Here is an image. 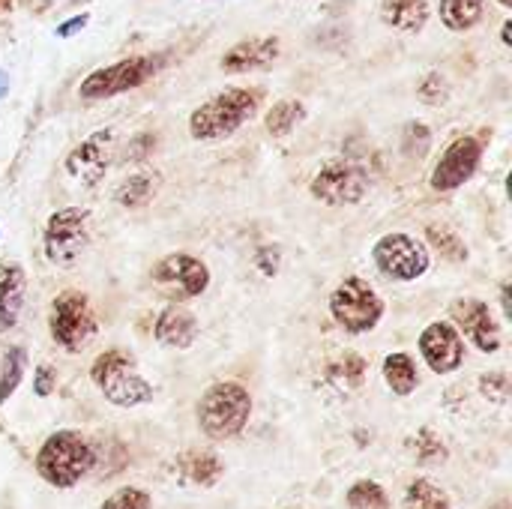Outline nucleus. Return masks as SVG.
Wrapping results in <instances>:
<instances>
[{
  "label": "nucleus",
  "instance_id": "nucleus-19",
  "mask_svg": "<svg viewBox=\"0 0 512 509\" xmlns=\"http://www.w3.org/2000/svg\"><path fill=\"white\" fill-rule=\"evenodd\" d=\"M381 18L396 30L414 33L429 21V3L426 0H381Z\"/></svg>",
  "mask_w": 512,
  "mask_h": 509
},
{
  "label": "nucleus",
  "instance_id": "nucleus-10",
  "mask_svg": "<svg viewBox=\"0 0 512 509\" xmlns=\"http://www.w3.org/2000/svg\"><path fill=\"white\" fill-rule=\"evenodd\" d=\"M369 192V171L354 162H330L312 180V195L327 204H357Z\"/></svg>",
  "mask_w": 512,
  "mask_h": 509
},
{
  "label": "nucleus",
  "instance_id": "nucleus-5",
  "mask_svg": "<svg viewBox=\"0 0 512 509\" xmlns=\"http://www.w3.org/2000/svg\"><path fill=\"white\" fill-rule=\"evenodd\" d=\"M330 312L333 318L348 330V333H369L381 315H384V303L375 294V288L363 279H345L333 297H330Z\"/></svg>",
  "mask_w": 512,
  "mask_h": 509
},
{
  "label": "nucleus",
  "instance_id": "nucleus-1",
  "mask_svg": "<svg viewBox=\"0 0 512 509\" xmlns=\"http://www.w3.org/2000/svg\"><path fill=\"white\" fill-rule=\"evenodd\" d=\"M255 111H258V93L243 90V87L225 90V93L207 99L201 108L192 111V117H189L192 138H198V141H219V138H228V135H234Z\"/></svg>",
  "mask_w": 512,
  "mask_h": 509
},
{
  "label": "nucleus",
  "instance_id": "nucleus-26",
  "mask_svg": "<svg viewBox=\"0 0 512 509\" xmlns=\"http://www.w3.org/2000/svg\"><path fill=\"white\" fill-rule=\"evenodd\" d=\"M348 504L354 509H390L387 492L372 483V480H360L351 492H348Z\"/></svg>",
  "mask_w": 512,
  "mask_h": 509
},
{
  "label": "nucleus",
  "instance_id": "nucleus-6",
  "mask_svg": "<svg viewBox=\"0 0 512 509\" xmlns=\"http://www.w3.org/2000/svg\"><path fill=\"white\" fill-rule=\"evenodd\" d=\"M87 219H90V213L78 210V207L57 210L48 219V228H45V258L51 264L72 267L81 258V252L87 249V240H90Z\"/></svg>",
  "mask_w": 512,
  "mask_h": 509
},
{
  "label": "nucleus",
  "instance_id": "nucleus-24",
  "mask_svg": "<svg viewBox=\"0 0 512 509\" xmlns=\"http://www.w3.org/2000/svg\"><path fill=\"white\" fill-rule=\"evenodd\" d=\"M405 507L408 509H450V498L441 486H435L432 480H414L408 495H405Z\"/></svg>",
  "mask_w": 512,
  "mask_h": 509
},
{
  "label": "nucleus",
  "instance_id": "nucleus-27",
  "mask_svg": "<svg viewBox=\"0 0 512 509\" xmlns=\"http://www.w3.org/2000/svg\"><path fill=\"white\" fill-rule=\"evenodd\" d=\"M24 351L21 348H12L6 354V366H3V378H0V405L15 393V387L21 384V375H24Z\"/></svg>",
  "mask_w": 512,
  "mask_h": 509
},
{
  "label": "nucleus",
  "instance_id": "nucleus-8",
  "mask_svg": "<svg viewBox=\"0 0 512 509\" xmlns=\"http://www.w3.org/2000/svg\"><path fill=\"white\" fill-rule=\"evenodd\" d=\"M156 69H159L156 57H126V60H117L111 66H102V69L90 72L81 81V96L84 99H108V96L126 93L132 87H141Z\"/></svg>",
  "mask_w": 512,
  "mask_h": 509
},
{
  "label": "nucleus",
  "instance_id": "nucleus-25",
  "mask_svg": "<svg viewBox=\"0 0 512 509\" xmlns=\"http://www.w3.org/2000/svg\"><path fill=\"white\" fill-rule=\"evenodd\" d=\"M303 105L297 99H285V102H276L267 114V132L270 135H288L300 120H303Z\"/></svg>",
  "mask_w": 512,
  "mask_h": 509
},
{
  "label": "nucleus",
  "instance_id": "nucleus-22",
  "mask_svg": "<svg viewBox=\"0 0 512 509\" xmlns=\"http://www.w3.org/2000/svg\"><path fill=\"white\" fill-rule=\"evenodd\" d=\"M486 0H441V21L450 30H471L483 18Z\"/></svg>",
  "mask_w": 512,
  "mask_h": 509
},
{
  "label": "nucleus",
  "instance_id": "nucleus-30",
  "mask_svg": "<svg viewBox=\"0 0 512 509\" xmlns=\"http://www.w3.org/2000/svg\"><path fill=\"white\" fill-rule=\"evenodd\" d=\"M480 384H483V396H489L492 402L504 405V402L510 399V378H507L504 372L483 375V378H480Z\"/></svg>",
  "mask_w": 512,
  "mask_h": 509
},
{
  "label": "nucleus",
  "instance_id": "nucleus-33",
  "mask_svg": "<svg viewBox=\"0 0 512 509\" xmlns=\"http://www.w3.org/2000/svg\"><path fill=\"white\" fill-rule=\"evenodd\" d=\"M51 384H54V372L48 366H42L39 369V381H36V393L39 396H48L51 393Z\"/></svg>",
  "mask_w": 512,
  "mask_h": 509
},
{
  "label": "nucleus",
  "instance_id": "nucleus-23",
  "mask_svg": "<svg viewBox=\"0 0 512 509\" xmlns=\"http://www.w3.org/2000/svg\"><path fill=\"white\" fill-rule=\"evenodd\" d=\"M159 189V177L156 174H132L129 180H123L114 192V198L123 204V207H141L147 204Z\"/></svg>",
  "mask_w": 512,
  "mask_h": 509
},
{
  "label": "nucleus",
  "instance_id": "nucleus-21",
  "mask_svg": "<svg viewBox=\"0 0 512 509\" xmlns=\"http://www.w3.org/2000/svg\"><path fill=\"white\" fill-rule=\"evenodd\" d=\"M384 378L393 387V393H399V396L414 393L417 390V381H420L417 378V366H414V360L408 354H390L384 360Z\"/></svg>",
  "mask_w": 512,
  "mask_h": 509
},
{
  "label": "nucleus",
  "instance_id": "nucleus-31",
  "mask_svg": "<svg viewBox=\"0 0 512 509\" xmlns=\"http://www.w3.org/2000/svg\"><path fill=\"white\" fill-rule=\"evenodd\" d=\"M438 90L444 93V78L441 75H429L426 78V84L420 87V96L426 99V102H438L441 96H438Z\"/></svg>",
  "mask_w": 512,
  "mask_h": 509
},
{
  "label": "nucleus",
  "instance_id": "nucleus-13",
  "mask_svg": "<svg viewBox=\"0 0 512 509\" xmlns=\"http://www.w3.org/2000/svg\"><path fill=\"white\" fill-rule=\"evenodd\" d=\"M450 315L480 351L495 354L501 348V327H498V321L492 318V309L483 300H456L450 306Z\"/></svg>",
  "mask_w": 512,
  "mask_h": 509
},
{
  "label": "nucleus",
  "instance_id": "nucleus-28",
  "mask_svg": "<svg viewBox=\"0 0 512 509\" xmlns=\"http://www.w3.org/2000/svg\"><path fill=\"white\" fill-rule=\"evenodd\" d=\"M429 237L435 240V246H438L441 255H447V258H453V261H465V258H468L465 243H462L459 237H453L450 231H444V228H429Z\"/></svg>",
  "mask_w": 512,
  "mask_h": 509
},
{
  "label": "nucleus",
  "instance_id": "nucleus-11",
  "mask_svg": "<svg viewBox=\"0 0 512 509\" xmlns=\"http://www.w3.org/2000/svg\"><path fill=\"white\" fill-rule=\"evenodd\" d=\"M480 159H483V144H480L477 138H471V135L456 138V141L444 150L441 162L435 165L432 189H438V192L459 189L465 180H471V177H474V171H477Z\"/></svg>",
  "mask_w": 512,
  "mask_h": 509
},
{
  "label": "nucleus",
  "instance_id": "nucleus-15",
  "mask_svg": "<svg viewBox=\"0 0 512 509\" xmlns=\"http://www.w3.org/2000/svg\"><path fill=\"white\" fill-rule=\"evenodd\" d=\"M111 165V132H96L93 138H87L69 159H66V168L75 180L81 183H96L105 168Z\"/></svg>",
  "mask_w": 512,
  "mask_h": 509
},
{
  "label": "nucleus",
  "instance_id": "nucleus-35",
  "mask_svg": "<svg viewBox=\"0 0 512 509\" xmlns=\"http://www.w3.org/2000/svg\"><path fill=\"white\" fill-rule=\"evenodd\" d=\"M6 6H9V0H0V12H3Z\"/></svg>",
  "mask_w": 512,
  "mask_h": 509
},
{
  "label": "nucleus",
  "instance_id": "nucleus-16",
  "mask_svg": "<svg viewBox=\"0 0 512 509\" xmlns=\"http://www.w3.org/2000/svg\"><path fill=\"white\" fill-rule=\"evenodd\" d=\"M279 57V39L276 36H255L237 42L231 51L222 57L225 72H249V69H264Z\"/></svg>",
  "mask_w": 512,
  "mask_h": 509
},
{
  "label": "nucleus",
  "instance_id": "nucleus-18",
  "mask_svg": "<svg viewBox=\"0 0 512 509\" xmlns=\"http://www.w3.org/2000/svg\"><path fill=\"white\" fill-rule=\"evenodd\" d=\"M24 306V270L18 264L0 267V333L18 324Z\"/></svg>",
  "mask_w": 512,
  "mask_h": 509
},
{
  "label": "nucleus",
  "instance_id": "nucleus-17",
  "mask_svg": "<svg viewBox=\"0 0 512 509\" xmlns=\"http://www.w3.org/2000/svg\"><path fill=\"white\" fill-rule=\"evenodd\" d=\"M198 336V318L183 306H168L156 321V339L171 348H189Z\"/></svg>",
  "mask_w": 512,
  "mask_h": 509
},
{
  "label": "nucleus",
  "instance_id": "nucleus-9",
  "mask_svg": "<svg viewBox=\"0 0 512 509\" xmlns=\"http://www.w3.org/2000/svg\"><path fill=\"white\" fill-rule=\"evenodd\" d=\"M375 264L381 273L411 282L429 270V252L420 240L408 234H387L375 243Z\"/></svg>",
  "mask_w": 512,
  "mask_h": 509
},
{
  "label": "nucleus",
  "instance_id": "nucleus-12",
  "mask_svg": "<svg viewBox=\"0 0 512 509\" xmlns=\"http://www.w3.org/2000/svg\"><path fill=\"white\" fill-rule=\"evenodd\" d=\"M153 282L174 297H198L210 285V270L192 255H168L153 267Z\"/></svg>",
  "mask_w": 512,
  "mask_h": 509
},
{
  "label": "nucleus",
  "instance_id": "nucleus-20",
  "mask_svg": "<svg viewBox=\"0 0 512 509\" xmlns=\"http://www.w3.org/2000/svg\"><path fill=\"white\" fill-rule=\"evenodd\" d=\"M180 471L195 486H213L222 477V462L213 453H198L195 450V453H186L180 459Z\"/></svg>",
  "mask_w": 512,
  "mask_h": 509
},
{
  "label": "nucleus",
  "instance_id": "nucleus-7",
  "mask_svg": "<svg viewBox=\"0 0 512 509\" xmlns=\"http://www.w3.org/2000/svg\"><path fill=\"white\" fill-rule=\"evenodd\" d=\"M51 336L57 345H63L66 351H78L90 342V336L96 333V318L93 309L87 303L84 294L78 291H66L51 303V318H48Z\"/></svg>",
  "mask_w": 512,
  "mask_h": 509
},
{
  "label": "nucleus",
  "instance_id": "nucleus-14",
  "mask_svg": "<svg viewBox=\"0 0 512 509\" xmlns=\"http://www.w3.org/2000/svg\"><path fill=\"white\" fill-rule=\"evenodd\" d=\"M420 351L426 357V363L432 366V372L438 375H447V372H456L462 357H465V345H462V336L453 324H429L420 336Z\"/></svg>",
  "mask_w": 512,
  "mask_h": 509
},
{
  "label": "nucleus",
  "instance_id": "nucleus-29",
  "mask_svg": "<svg viewBox=\"0 0 512 509\" xmlns=\"http://www.w3.org/2000/svg\"><path fill=\"white\" fill-rule=\"evenodd\" d=\"M102 509H150V498L141 489H120L102 504Z\"/></svg>",
  "mask_w": 512,
  "mask_h": 509
},
{
  "label": "nucleus",
  "instance_id": "nucleus-2",
  "mask_svg": "<svg viewBox=\"0 0 512 509\" xmlns=\"http://www.w3.org/2000/svg\"><path fill=\"white\" fill-rule=\"evenodd\" d=\"M249 411H252L249 390L234 381H222L213 384L198 402V423L207 438L228 441L243 432V426L249 423Z\"/></svg>",
  "mask_w": 512,
  "mask_h": 509
},
{
  "label": "nucleus",
  "instance_id": "nucleus-32",
  "mask_svg": "<svg viewBox=\"0 0 512 509\" xmlns=\"http://www.w3.org/2000/svg\"><path fill=\"white\" fill-rule=\"evenodd\" d=\"M84 24H87V15H75L72 21H66V24H60V27H57V36H60V39H66V36H72L75 30H81Z\"/></svg>",
  "mask_w": 512,
  "mask_h": 509
},
{
  "label": "nucleus",
  "instance_id": "nucleus-36",
  "mask_svg": "<svg viewBox=\"0 0 512 509\" xmlns=\"http://www.w3.org/2000/svg\"><path fill=\"white\" fill-rule=\"evenodd\" d=\"M501 3H504V6H510V3H512V0H501Z\"/></svg>",
  "mask_w": 512,
  "mask_h": 509
},
{
  "label": "nucleus",
  "instance_id": "nucleus-4",
  "mask_svg": "<svg viewBox=\"0 0 512 509\" xmlns=\"http://www.w3.org/2000/svg\"><path fill=\"white\" fill-rule=\"evenodd\" d=\"M90 378L105 393V399L120 408H135V405H144L153 399V387L135 372L132 357H126L123 351H108V354L96 357Z\"/></svg>",
  "mask_w": 512,
  "mask_h": 509
},
{
  "label": "nucleus",
  "instance_id": "nucleus-34",
  "mask_svg": "<svg viewBox=\"0 0 512 509\" xmlns=\"http://www.w3.org/2000/svg\"><path fill=\"white\" fill-rule=\"evenodd\" d=\"M6 90H9V78L0 72V99H3V93H6Z\"/></svg>",
  "mask_w": 512,
  "mask_h": 509
},
{
  "label": "nucleus",
  "instance_id": "nucleus-3",
  "mask_svg": "<svg viewBox=\"0 0 512 509\" xmlns=\"http://www.w3.org/2000/svg\"><path fill=\"white\" fill-rule=\"evenodd\" d=\"M36 468L45 483L57 489H69L93 468V450L78 432H57L42 444L36 456Z\"/></svg>",
  "mask_w": 512,
  "mask_h": 509
}]
</instances>
